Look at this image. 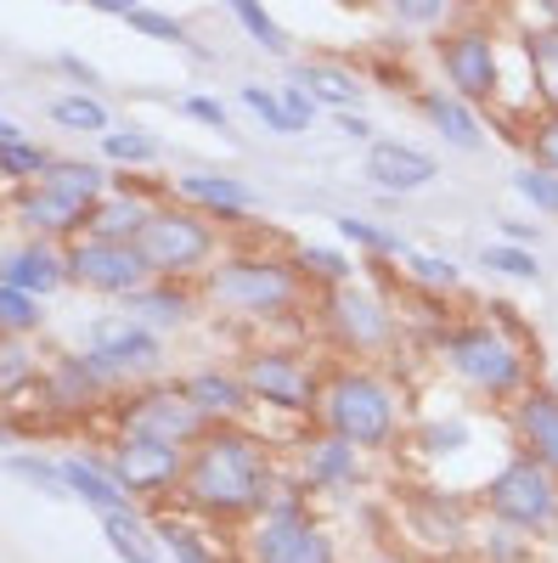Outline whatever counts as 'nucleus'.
Instances as JSON below:
<instances>
[{
	"label": "nucleus",
	"mask_w": 558,
	"mask_h": 563,
	"mask_svg": "<svg viewBox=\"0 0 558 563\" xmlns=\"http://www.w3.org/2000/svg\"><path fill=\"white\" fill-rule=\"evenodd\" d=\"M462 445H469V422H462V417H446V422H429V429H424V451H435V456L462 451Z\"/></svg>",
	"instance_id": "obj_46"
},
{
	"label": "nucleus",
	"mask_w": 558,
	"mask_h": 563,
	"mask_svg": "<svg viewBox=\"0 0 558 563\" xmlns=\"http://www.w3.org/2000/svg\"><path fill=\"white\" fill-rule=\"evenodd\" d=\"M366 563H406V558H395V552H379V558H366Z\"/></svg>",
	"instance_id": "obj_55"
},
{
	"label": "nucleus",
	"mask_w": 558,
	"mask_h": 563,
	"mask_svg": "<svg viewBox=\"0 0 558 563\" xmlns=\"http://www.w3.org/2000/svg\"><path fill=\"white\" fill-rule=\"evenodd\" d=\"M186 456L193 451H175V445H153V440H119L108 467H113V479L135 496H158V490H180L186 479Z\"/></svg>",
	"instance_id": "obj_13"
},
{
	"label": "nucleus",
	"mask_w": 558,
	"mask_h": 563,
	"mask_svg": "<svg viewBox=\"0 0 558 563\" xmlns=\"http://www.w3.org/2000/svg\"><path fill=\"white\" fill-rule=\"evenodd\" d=\"M355 474H361V456H355V445H344L339 434H321V440H310V445L299 451V479H305L310 490L355 485Z\"/></svg>",
	"instance_id": "obj_23"
},
{
	"label": "nucleus",
	"mask_w": 558,
	"mask_h": 563,
	"mask_svg": "<svg viewBox=\"0 0 558 563\" xmlns=\"http://www.w3.org/2000/svg\"><path fill=\"white\" fill-rule=\"evenodd\" d=\"M186 389V400H193L215 429H226V422H238L243 417V406H249V384H243V372H215V366H204V372H193V378L180 384Z\"/></svg>",
	"instance_id": "obj_20"
},
{
	"label": "nucleus",
	"mask_w": 558,
	"mask_h": 563,
	"mask_svg": "<svg viewBox=\"0 0 558 563\" xmlns=\"http://www.w3.org/2000/svg\"><path fill=\"white\" fill-rule=\"evenodd\" d=\"M440 74L451 85V97H462L469 108L474 102H491L496 97V79H502L496 40L485 29H451V34H440Z\"/></svg>",
	"instance_id": "obj_10"
},
{
	"label": "nucleus",
	"mask_w": 558,
	"mask_h": 563,
	"mask_svg": "<svg viewBox=\"0 0 558 563\" xmlns=\"http://www.w3.org/2000/svg\"><path fill=\"white\" fill-rule=\"evenodd\" d=\"M316 411H321V429L339 434L355 451H384L401 434V400H395V389L379 378V372H361V366L333 372Z\"/></svg>",
	"instance_id": "obj_2"
},
{
	"label": "nucleus",
	"mask_w": 558,
	"mask_h": 563,
	"mask_svg": "<svg viewBox=\"0 0 558 563\" xmlns=\"http://www.w3.org/2000/svg\"><path fill=\"white\" fill-rule=\"evenodd\" d=\"M231 18L243 23V34L260 45V52H271V57H288V34H283V23H276L265 7H254V0H231Z\"/></svg>",
	"instance_id": "obj_36"
},
{
	"label": "nucleus",
	"mask_w": 558,
	"mask_h": 563,
	"mask_svg": "<svg viewBox=\"0 0 558 563\" xmlns=\"http://www.w3.org/2000/svg\"><path fill=\"white\" fill-rule=\"evenodd\" d=\"M57 68H63L68 79H79L85 90H97V68H90V63H79V57H68V52H63V57H57Z\"/></svg>",
	"instance_id": "obj_53"
},
{
	"label": "nucleus",
	"mask_w": 558,
	"mask_h": 563,
	"mask_svg": "<svg viewBox=\"0 0 558 563\" xmlns=\"http://www.w3.org/2000/svg\"><path fill=\"white\" fill-rule=\"evenodd\" d=\"M412 525H417V536H424L429 547H440V552H451L462 541V512L451 501H440V496H412Z\"/></svg>",
	"instance_id": "obj_32"
},
{
	"label": "nucleus",
	"mask_w": 558,
	"mask_h": 563,
	"mask_svg": "<svg viewBox=\"0 0 558 563\" xmlns=\"http://www.w3.org/2000/svg\"><path fill=\"white\" fill-rule=\"evenodd\" d=\"M243 384L260 406H276V411H316L321 406L310 366L288 350H254L243 361Z\"/></svg>",
	"instance_id": "obj_12"
},
{
	"label": "nucleus",
	"mask_w": 558,
	"mask_h": 563,
	"mask_svg": "<svg viewBox=\"0 0 558 563\" xmlns=\"http://www.w3.org/2000/svg\"><path fill=\"white\" fill-rule=\"evenodd\" d=\"M514 192H519L530 209H541V214H558V175H547V169L525 164V169H514Z\"/></svg>",
	"instance_id": "obj_43"
},
{
	"label": "nucleus",
	"mask_w": 558,
	"mask_h": 563,
	"mask_svg": "<svg viewBox=\"0 0 558 563\" xmlns=\"http://www.w3.org/2000/svg\"><path fill=\"white\" fill-rule=\"evenodd\" d=\"M102 153H108L113 164H153V158H158V141H153L147 130H135V124H113V130L102 135Z\"/></svg>",
	"instance_id": "obj_40"
},
{
	"label": "nucleus",
	"mask_w": 558,
	"mask_h": 563,
	"mask_svg": "<svg viewBox=\"0 0 558 563\" xmlns=\"http://www.w3.org/2000/svg\"><path fill=\"white\" fill-rule=\"evenodd\" d=\"M180 108H186V119H198V124H209V130L231 135V119H226V108H220L215 97H186Z\"/></svg>",
	"instance_id": "obj_49"
},
{
	"label": "nucleus",
	"mask_w": 558,
	"mask_h": 563,
	"mask_svg": "<svg viewBox=\"0 0 558 563\" xmlns=\"http://www.w3.org/2000/svg\"><path fill=\"white\" fill-rule=\"evenodd\" d=\"M366 180L390 198H406V192H424V186L440 180V158L412 147V141H395V135H379L366 147Z\"/></svg>",
	"instance_id": "obj_14"
},
{
	"label": "nucleus",
	"mask_w": 558,
	"mask_h": 563,
	"mask_svg": "<svg viewBox=\"0 0 558 563\" xmlns=\"http://www.w3.org/2000/svg\"><path fill=\"white\" fill-rule=\"evenodd\" d=\"M547 108H552V119H558V79L547 85Z\"/></svg>",
	"instance_id": "obj_54"
},
{
	"label": "nucleus",
	"mask_w": 558,
	"mask_h": 563,
	"mask_svg": "<svg viewBox=\"0 0 558 563\" xmlns=\"http://www.w3.org/2000/svg\"><path fill=\"white\" fill-rule=\"evenodd\" d=\"M40 321H45V310H40L34 294L0 288V327H7V339H29V333H40Z\"/></svg>",
	"instance_id": "obj_41"
},
{
	"label": "nucleus",
	"mask_w": 558,
	"mask_h": 563,
	"mask_svg": "<svg viewBox=\"0 0 558 563\" xmlns=\"http://www.w3.org/2000/svg\"><path fill=\"white\" fill-rule=\"evenodd\" d=\"M68 254V282H79V288L90 294H108V299H135L142 288H153V271L142 260V249L135 243H102V238H79L63 249Z\"/></svg>",
	"instance_id": "obj_8"
},
{
	"label": "nucleus",
	"mask_w": 558,
	"mask_h": 563,
	"mask_svg": "<svg viewBox=\"0 0 558 563\" xmlns=\"http://www.w3.org/2000/svg\"><path fill=\"white\" fill-rule=\"evenodd\" d=\"M186 507L209 512V519H249V512L271 507V456L254 434H243L238 422L209 429L193 456H186V479H180Z\"/></svg>",
	"instance_id": "obj_1"
},
{
	"label": "nucleus",
	"mask_w": 558,
	"mask_h": 563,
	"mask_svg": "<svg viewBox=\"0 0 558 563\" xmlns=\"http://www.w3.org/2000/svg\"><path fill=\"white\" fill-rule=\"evenodd\" d=\"M0 169H7V180H18V186H34L45 169H52V153L34 147L18 119H7L0 124Z\"/></svg>",
	"instance_id": "obj_30"
},
{
	"label": "nucleus",
	"mask_w": 558,
	"mask_h": 563,
	"mask_svg": "<svg viewBox=\"0 0 558 563\" xmlns=\"http://www.w3.org/2000/svg\"><path fill=\"white\" fill-rule=\"evenodd\" d=\"M153 536H158V547H164L175 563H220L215 547H209L193 525H180V519H153Z\"/></svg>",
	"instance_id": "obj_35"
},
{
	"label": "nucleus",
	"mask_w": 558,
	"mask_h": 563,
	"mask_svg": "<svg viewBox=\"0 0 558 563\" xmlns=\"http://www.w3.org/2000/svg\"><path fill=\"white\" fill-rule=\"evenodd\" d=\"M215 422L186 400V389H142L119 406V440H153V445H175L193 451Z\"/></svg>",
	"instance_id": "obj_7"
},
{
	"label": "nucleus",
	"mask_w": 558,
	"mask_h": 563,
	"mask_svg": "<svg viewBox=\"0 0 558 563\" xmlns=\"http://www.w3.org/2000/svg\"><path fill=\"white\" fill-rule=\"evenodd\" d=\"M406 271H412V282H417L424 294H451L457 282H462L457 260H446V254H424V249H412V254H406Z\"/></svg>",
	"instance_id": "obj_39"
},
{
	"label": "nucleus",
	"mask_w": 558,
	"mask_h": 563,
	"mask_svg": "<svg viewBox=\"0 0 558 563\" xmlns=\"http://www.w3.org/2000/svg\"><path fill=\"white\" fill-rule=\"evenodd\" d=\"M63 282H68V254H57L52 243H18L7 254V288H18V294L45 299V294H57Z\"/></svg>",
	"instance_id": "obj_21"
},
{
	"label": "nucleus",
	"mask_w": 558,
	"mask_h": 563,
	"mask_svg": "<svg viewBox=\"0 0 558 563\" xmlns=\"http://www.w3.org/2000/svg\"><path fill=\"white\" fill-rule=\"evenodd\" d=\"M135 249H142V260H147V271H153L158 282H180L186 271L209 265V254H215V225H209V214H198V209H158V214L147 220V231L135 238Z\"/></svg>",
	"instance_id": "obj_6"
},
{
	"label": "nucleus",
	"mask_w": 558,
	"mask_h": 563,
	"mask_svg": "<svg viewBox=\"0 0 558 563\" xmlns=\"http://www.w3.org/2000/svg\"><path fill=\"white\" fill-rule=\"evenodd\" d=\"M424 119L440 130V141H446V147H457V153H480L485 147L480 113L462 102V97H451V90H424Z\"/></svg>",
	"instance_id": "obj_25"
},
{
	"label": "nucleus",
	"mask_w": 558,
	"mask_h": 563,
	"mask_svg": "<svg viewBox=\"0 0 558 563\" xmlns=\"http://www.w3.org/2000/svg\"><path fill=\"white\" fill-rule=\"evenodd\" d=\"M90 366L102 372V384H119V378H142V372H158L164 361V344L153 327H142L135 316H113V321H97L90 333Z\"/></svg>",
	"instance_id": "obj_9"
},
{
	"label": "nucleus",
	"mask_w": 558,
	"mask_h": 563,
	"mask_svg": "<svg viewBox=\"0 0 558 563\" xmlns=\"http://www.w3.org/2000/svg\"><path fill=\"white\" fill-rule=\"evenodd\" d=\"M395 23H446V0H395Z\"/></svg>",
	"instance_id": "obj_50"
},
{
	"label": "nucleus",
	"mask_w": 558,
	"mask_h": 563,
	"mask_svg": "<svg viewBox=\"0 0 558 563\" xmlns=\"http://www.w3.org/2000/svg\"><path fill=\"white\" fill-rule=\"evenodd\" d=\"M12 220L29 231L34 243H57V238L79 243V238H85V225H90V214H85V209H74V203L52 198L45 186H18V198H12Z\"/></svg>",
	"instance_id": "obj_16"
},
{
	"label": "nucleus",
	"mask_w": 558,
	"mask_h": 563,
	"mask_svg": "<svg viewBox=\"0 0 558 563\" xmlns=\"http://www.w3.org/2000/svg\"><path fill=\"white\" fill-rule=\"evenodd\" d=\"M175 192L186 209H198L209 220H243L254 209V192L238 180V175H220V169H186L175 180Z\"/></svg>",
	"instance_id": "obj_17"
},
{
	"label": "nucleus",
	"mask_w": 558,
	"mask_h": 563,
	"mask_svg": "<svg viewBox=\"0 0 558 563\" xmlns=\"http://www.w3.org/2000/svg\"><path fill=\"white\" fill-rule=\"evenodd\" d=\"M514 429L525 440V456L558 474V395L552 389H525L514 400Z\"/></svg>",
	"instance_id": "obj_19"
},
{
	"label": "nucleus",
	"mask_w": 558,
	"mask_h": 563,
	"mask_svg": "<svg viewBox=\"0 0 558 563\" xmlns=\"http://www.w3.org/2000/svg\"><path fill=\"white\" fill-rule=\"evenodd\" d=\"M238 102L271 130V135H294V119H288V108H283V90L276 85H260V79H249L243 90H238Z\"/></svg>",
	"instance_id": "obj_37"
},
{
	"label": "nucleus",
	"mask_w": 558,
	"mask_h": 563,
	"mask_svg": "<svg viewBox=\"0 0 558 563\" xmlns=\"http://www.w3.org/2000/svg\"><path fill=\"white\" fill-rule=\"evenodd\" d=\"M294 271H310L316 282H328V288H350V260L339 254V249H321V243H305V249H294Z\"/></svg>",
	"instance_id": "obj_38"
},
{
	"label": "nucleus",
	"mask_w": 558,
	"mask_h": 563,
	"mask_svg": "<svg viewBox=\"0 0 558 563\" xmlns=\"http://www.w3.org/2000/svg\"><path fill=\"white\" fill-rule=\"evenodd\" d=\"M7 474L52 501H68V479H63V462H45V456H29V451H7Z\"/></svg>",
	"instance_id": "obj_33"
},
{
	"label": "nucleus",
	"mask_w": 558,
	"mask_h": 563,
	"mask_svg": "<svg viewBox=\"0 0 558 563\" xmlns=\"http://www.w3.org/2000/svg\"><path fill=\"white\" fill-rule=\"evenodd\" d=\"M440 355L446 366L457 372L469 389L502 400V395H525V355L519 344L502 333V327L491 321H469V327H451V333H440Z\"/></svg>",
	"instance_id": "obj_3"
},
{
	"label": "nucleus",
	"mask_w": 558,
	"mask_h": 563,
	"mask_svg": "<svg viewBox=\"0 0 558 563\" xmlns=\"http://www.w3.org/2000/svg\"><path fill=\"white\" fill-rule=\"evenodd\" d=\"M333 124H339V135H350V141H366V147H372V124H366L361 113H333Z\"/></svg>",
	"instance_id": "obj_52"
},
{
	"label": "nucleus",
	"mask_w": 558,
	"mask_h": 563,
	"mask_svg": "<svg viewBox=\"0 0 558 563\" xmlns=\"http://www.w3.org/2000/svg\"><path fill=\"white\" fill-rule=\"evenodd\" d=\"M34 186H45L52 198H63V203L85 209V214L108 198V175H102V164H90V158H52V169H45Z\"/></svg>",
	"instance_id": "obj_24"
},
{
	"label": "nucleus",
	"mask_w": 558,
	"mask_h": 563,
	"mask_svg": "<svg viewBox=\"0 0 558 563\" xmlns=\"http://www.w3.org/2000/svg\"><path fill=\"white\" fill-rule=\"evenodd\" d=\"M480 265H485V271H502V276H519V282H525V276H530V282L541 276L536 254H530V249H514V243H491V249H480Z\"/></svg>",
	"instance_id": "obj_44"
},
{
	"label": "nucleus",
	"mask_w": 558,
	"mask_h": 563,
	"mask_svg": "<svg viewBox=\"0 0 558 563\" xmlns=\"http://www.w3.org/2000/svg\"><path fill=\"white\" fill-rule=\"evenodd\" d=\"M552 395H558V372H552Z\"/></svg>",
	"instance_id": "obj_56"
},
{
	"label": "nucleus",
	"mask_w": 558,
	"mask_h": 563,
	"mask_svg": "<svg viewBox=\"0 0 558 563\" xmlns=\"http://www.w3.org/2000/svg\"><path fill=\"white\" fill-rule=\"evenodd\" d=\"M52 124L57 130H74V135H108L113 119L102 108V97H90V90H63V97H52Z\"/></svg>",
	"instance_id": "obj_31"
},
{
	"label": "nucleus",
	"mask_w": 558,
	"mask_h": 563,
	"mask_svg": "<svg viewBox=\"0 0 558 563\" xmlns=\"http://www.w3.org/2000/svg\"><path fill=\"white\" fill-rule=\"evenodd\" d=\"M108 384H102V372L90 366V355H63L52 372H45V400H52L57 411H79L90 406Z\"/></svg>",
	"instance_id": "obj_27"
},
{
	"label": "nucleus",
	"mask_w": 558,
	"mask_h": 563,
	"mask_svg": "<svg viewBox=\"0 0 558 563\" xmlns=\"http://www.w3.org/2000/svg\"><path fill=\"white\" fill-rule=\"evenodd\" d=\"M525 52L541 63V68H558V29L547 23V29H536L530 40H525Z\"/></svg>",
	"instance_id": "obj_51"
},
{
	"label": "nucleus",
	"mask_w": 558,
	"mask_h": 563,
	"mask_svg": "<svg viewBox=\"0 0 558 563\" xmlns=\"http://www.w3.org/2000/svg\"><path fill=\"white\" fill-rule=\"evenodd\" d=\"M63 462V479H68V496L85 501L97 519H108V512H135L130 490L113 479L108 462H90V456H57Z\"/></svg>",
	"instance_id": "obj_18"
},
{
	"label": "nucleus",
	"mask_w": 558,
	"mask_h": 563,
	"mask_svg": "<svg viewBox=\"0 0 558 563\" xmlns=\"http://www.w3.org/2000/svg\"><path fill=\"white\" fill-rule=\"evenodd\" d=\"M328 333H333L344 350L366 355V350H384V344H390L395 316L372 299L366 288H333V299H328Z\"/></svg>",
	"instance_id": "obj_15"
},
{
	"label": "nucleus",
	"mask_w": 558,
	"mask_h": 563,
	"mask_svg": "<svg viewBox=\"0 0 558 563\" xmlns=\"http://www.w3.org/2000/svg\"><path fill=\"white\" fill-rule=\"evenodd\" d=\"M530 147H536V169L558 175V119H552V113L530 130Z\"/></svg>",
	"instance_id": "obj_47"
},
{
	"label": "nucleus",
	"mask_w": 558,
	"mask_h": 563,
	"mask_svg": "<svg viewBox=\"0 0 558 563\" xmlns=\"http://www.w3.org/2000/svg\"><path fill=\"white\" fill-rule=\"evenodd\" d=\"M209 299L243 316H276L299 299V271L294 260H271V254H231L209 271Z\"/></svg>",
	"instance_id": "obj_4"
},
{
	"label": "nucleus",
	"mask_w": 558,
	"mask_h": 563,
	"mask_svg": "<svg viewBox=\"0 0 558 563\" xmlns=\"http://www.w3.org/2000/svg\"><path fill=\"white\" fill-rule=\"evenodd\" d=\"M124 23H130L135 34H147V40H164V45H193V34H186V23H180V18L153 12V7H130V12H124Z\"/></svg>",
	"instance_id": "obj_42"
},
{
	"label": "nucleus",
	"mask_w": 558,
	"mask_h": 563,
	"mask_svg": "<svg viewBox=\"0 0 558 563\" xmlns=\"http://www.w3.org/2000/svg\"><path fill=\"white\" fill-rule=\"evenodd\" d=\"M276 90H283V108H288V119H294V135L299 130H310V119H316V102H310V90L305 85H276Z\"/></svg>",
	"instance_id": "obj_48"
},
{
	"label": "nucleus",
	"mask_w": 558,
	"mask_h": 563,
	"mask_svg": "<svg viewBox=\"0 0 558 563\" xmlns=\"http://www.w3.org/2000/svg\"><path fill=\"white\" fill-rule=\"evenodd\" d=\"M288 79L310 90V102H316V108H333V113H355V102L366 97L361 79H355L350 68H339V63H299Z\"/></svg>",
	"instance_id": "obj_26"
},
{
	"label": "nucleus",
	"mask_w": 558,
	"mask_h": 563,
	"mask_svg": "<svg viewBox=\"0 0 558 563\" xmlns=\"http://www.w3.org/2000/svg\"><path fill=\"white\" fill-rule=\"evenodd\" d=\"M130 316L142 327H180V321H193V294L180 282H153V288L130 299Z\"/></svg>",
	"instance_id": "obj_29"
},
{
	"label": "nucleus",
	"mask_w": 558,
	"mask_h": 563,
	"mask_svg": "<svg viewBox=\"0 0 558 563\" xmlns=\"http://www.w3.org/2000/svg\"><path fill=\"white\" fill-rule=\"evenodd\" d=\"M102 536H108L119 563H158L164 558V547H158V536H153V525L142 519V512H108Z\"/></svg>",
	"instance_id": "obj_28"
},
{
	"label": "nucleus",
	"mask_w": 558,
	"mask_h": 563,
	"mask_svg": "<svg viewBox=\"0 0 558 563\" xmlns=\"http://www.w3.org/2000/svg\"><path fill=\"white\" fill-rule=\"evenodd\" d=\"M29 378H34V361H29L23 339H7V355H0V384H7V395H18Z\"/></svg>",
	"instance_id": "obj_45"
},
{
	"label": "nucleus",
	"mask_w": 558,
	"mask_h": 563,
	"mask_svg": "<svg viewBox=\"0 0 558 563\" xmlns=\"http://www.w3.org/2000/svg\"><path fill=\"white\" fill-rule=\"evenodd\" d=\"M249 563H333V536L310 512H265L249 536Z\"/></svg>",
	"instance_id": "obj_11"
},
{
	"label": "nucleus",
	"mask_w": 558,
	"mask_h": 563,
	"mask_svg": "<svg viewBox=\"0 0 558 563\" xmlns=\"http://www.w3.org/2000/svg\"><path fill=\"white\" fill-rule=\"evenodd\" d=\"M333 225H339V238H344V243H355V249H366V254H395V260H406V254H412L390 225L366 220V214H339Z\"/></svg>",
	"instance_id": "obj_34"
},
{
	"label": "nucleus",
	"mask_w": 558,
	"mask_h": 563,
	"mask_svg": "<svg viewBox=\"0 0 558 563\" xmlns=\"http://www.w3.org/2000/svg\"><path fill=\"white\" fill-rule=\"evenodd\" d=\"M158 214V203H147L142 192H108L97 209H90L85 238H102V243H135L147 231V220Z\"/></svg>",
	"instance_id": "obj_22"
},
{
	"label": "nucleus",
	"mask_w": 558,
	"mask_h": 563,
	"mask_svg": "<svg viewBox=\"0 0 558 563\" xmlns=\"http://www.w3.org/2000/svg\"><path fill=\"white\" fill-rule=\"evenodd\" d=\"M485 507H491V519L507 525V530H547L558 519V479H552V467H541L536 456H514L507 467H496L491 485H485Z\"/></svg>",
	"instance_id": "obj_5"
}]
</instances>
